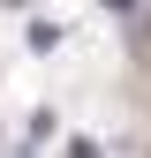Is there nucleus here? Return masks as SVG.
<instances>
[{
  "label": "nucleus",
  "instance_id": "obj_1",
  "mask_svg": "<svg viewBox=\"0 0 151 158\" xmlns=\"http://www.w3.org/2000/svg\"><path fill=\"white\" fill-rule=\"evenodd\" d=\"M106 8H113V15H128V8H136V0H106Z\"/></svg>",
  "mask_w": 151,
  "mask_h": 158
}]
</instances>
